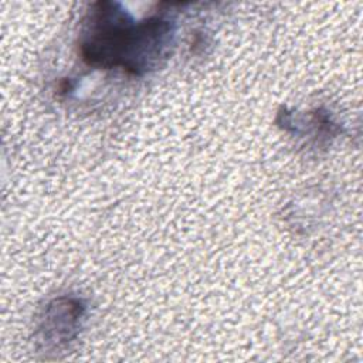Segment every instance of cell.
I'll list each match as a JSON object with an SVG mask.
<instances>
[{
  "mask_svg": "<svg viewBox=\"0 0 363 363\" xmlns=\"http://www.w3.org/2000/svg\"><path fill=\"white\" fill-rule=\"evenodd\" d=\"M173 43L172 21L159 17L135 21L121 3L98 1L82 23L79 54L94 68L143 75L169 58Z\"/></svg>",
  "mask_w": 363,
  "mask_h": 363,
  "instance_id": "obj_1",
  "label": "cell"
}]
</instances>
